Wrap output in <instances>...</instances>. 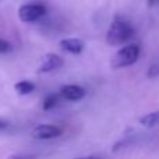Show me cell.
<instances>
[{
    "instance_id": "cell-12",
    "label": "cell",
    "mask_w": 159,
    "mask_h": 159,
    "mask_svg": "<svg viewBox=\"0 0 159 159\" xmlns=\"http://www.w3.org/2000/svg\"><path fill=\"white\" fill-rule=\"evenodd\" d=\"M157 74H159V64H157V66H152L151 69H149V71H148L149 77H154V75H157Z\"/></svg>"
},
{
    "instance_id": "cell-6",
    "label": "cell",
    "mask_w": 159,
    "mask_h": 159,
    "mask_svg": "<svg viewBox=\"0 0 159 159\" xmlns=\"http://www.w3.org/2000/svg\"><path fill=\"white\" fill-rule=\"evenodd\" d=\"M85 89L80 85H74V84H70V85H63L60 88V95L63 96L64 99L67 101H71V102H75V101H81L82 98L85 96Z\"/></svg>"
},
{
    "instance_id": "cell-8",
    "label": "cell",
    "mask_w": 159,
    "mask_h": 159,
    "mask_svg": "<svg viewBox=\"0 0 159 159\" xmlns=\"http://www.w3.org/2000/svg\"><path fill=\"white\" fill-rule=\"evenodd\" d=\"M138 121H140L141 126L147 127V129H155V127L159 126V110L141 116V117L138 119Z\"/></svg>"
},
{
    "instance_id": "cell-4",
    "label": "cell",
    "mask_w": 159,
    "mask_h": 159,
    "mask_svg": "<svg viewBox=\"0 0 159 159\" xmlns=\"http://www.w3.org/2000/svg\"><path fill=\"white\" fill-rule=\"evenodd\" d=\"M63 134V129L55 124H39L32 130V137L35 140H53Z\"/></svg>"
},
{
    "instance_id": "cell-10",
    "label": "cell",
    "mask_w": 159,
    "mask_h": 159,
    "mask_svg": "<svg viewBox=\"0 0 159 159\" xmlns=\"http://www.w3.org/2000/svg\"><path fill=\"white\" fill-rule=\"evenodd\" d=\"M56 103H57V95L50 93V95H48L46 98H45L42 107H43V110H50V109H53V107L56 106Z\"/></svg>"
},
{
    "instance_id": "cell-3",
    "label": "cell",
    "mask_w": 159,
    "mask_h": 159,
    "mask_svg": "<svg viewBox=\"0 0 159 159\" xmlns=\"http://www.w3.org/2000/svg\"><path fill=\"white\" fill-rule=\"evenodd\" d=\"M46 14L43 4H24L18 8V18L22 22H34Z\"/></svg>"
},
{
    "instance_id": "cell-7",
    "label": "cell",
    "mask_w": 159,
    "mask_h": 159,
    "mask_svg": "<svg viewBox=\"0 0 159 159\" xmlns=\"http://www.w3.org/2000/svg\"><path fill=\"white\" fill-rule=\"evenodd\" d=\"M60 48L71 55H80L84 49V42L78 38H67L60 41Z\"/></svg>"
},
{
    "instance_id": "cell-5",
    "label": "cell",
    "mask_w": 159,
    "mask_h": 159,
    "mask_svg": "<svg viewBox=\"0 0 159 159\" xmlns=\"http://www.w3.org/2000/svg\"><path fill=\"white\" fill-rule=\"evenodd\" d=\"M63 66V59L60 57L59 55H55V53H48L45 56L42 64L39 66L38 73L39 74H45V73H52L59 70L60 67Z\"/></svg>"
},
{
    "instance_id": "cell-11",
    "label": "cell",
    "mask_w": 159,
    "mask_h": 159,
    "mask_svg": "<svg viewBox=\"0 0 159 159\" xmlns=\"http://www.w3.org/2000/svg\"><path fill=\"white\" fill-rule=\"evenodd\" d=\"M11 49V45L8 43L6 39H2L0 38V53H6Z\"/></svg>"
},
{
    "instance_id": "cell-9",
    "label": "cell",
    "mask_w": 159,
    "mask_h": 159,
    "mask_svg": "<svg viewBox=\"0 0 159 159\" xmlns=\"http://www.w3.org/2000/svg\"><path fill=\"white\" fill-rule=\"evenodd\" d=\"M14 89H16L20 95H28V93H31L34 89H35V85H34L31 81L24 80V81L17 82V84L14 85Z\"/></svg>"
},
{
    "instance_id": "cell-2",
    "label": "cell",
    "mask_w": 159,
    "mask_h": 159,
    "mask_svg": "<svg viewBox=\"0 0 159 159\" xmlns=\"http://www.w3.org/2000/svg\"><path fill=\"white\" fill-rule=\"evenodd\" d=\"M140 46L137 43H129L124 45L123 48L117 50L112 57V63L110 66L113 69H123V67L133 66L134 63H137V60L140 59Z\"/></svg>"
},
{
    "instance_id": "cell-13",
    "label": "cell",
    "mask_w": 159,
    "mask_h": 159,
    "mask_svg": "<svg viewBox=\"0 0 159 159\" xmlns=\"http://www.w3.org/2000/svg\"><path fill=\"white\" fill-rule=\"evenodd\" d=\"M4 126H6V123H4V121H3V120H0V130H2V129H4Z\"/></svg>"
},
{
    "instance_id": "cell-1",
    "label": "cell",
    "mask_w": 159,
    "mask_h": 159,
    "mask_svg": "<svg viewBox=\"0 0 159 159\" xmlns=\"http://www.w3.org/2000/svg\"><path fill=\"white\" fill-rule=\"evenodd\" d=\"M134 36V28L129 21L121 17H116L106 32V42L112 46L124 45Z\"/></svg>"
}]
</instances>
